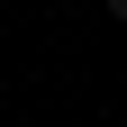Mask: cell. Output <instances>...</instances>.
<instances>
[{"label":"cell","instance_id":"cell-1","mask_svg":"<svg viewBox=\"0 0 127 127\" xmlns=\"http://www.w3.org/2000/svg\"><path fill=\"white\" fill-rule=\"evenodd\" d=\"M109 18H127V0H109Z\"/></svg>","mask_w":127,"mask_h":127}]
</instances>
